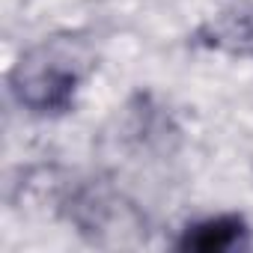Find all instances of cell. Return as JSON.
Masks as SVG:
<instances>
[{
	"mask_svg": "<svg viewBox=\"0 0 253 253\" xmlns=\"http://www.w3.org/2000/svg\"><path fill=\"white\" fill-rule=\"evenodd\" d=\"M86 72L89 66L75 45L51 39L21 54L9 72V92L30 116L57 119L75 110Z\"/></svg>",
	"mask_w": 253,
	"mask_h": 253,
	"instance_id": "cell-1",
	"label": "cell"
},
{
	"mask_svg": "<svg viewBox=\"0 0 253 253\" xmlns=\"http://www.w3.org/2000/svg\"><path fill=\"white\" fill-rule=\"evenodd\" d=\"M250 241V223L238 211H220V214H206L200 220H191L179 238V250L191 253H229L238 250Z\"/></svg>",
	"mask_w": 253,
	"mask_h": 253,
	"instance_id": "cell-2",
	"label": "cell"
}]
</instances>
